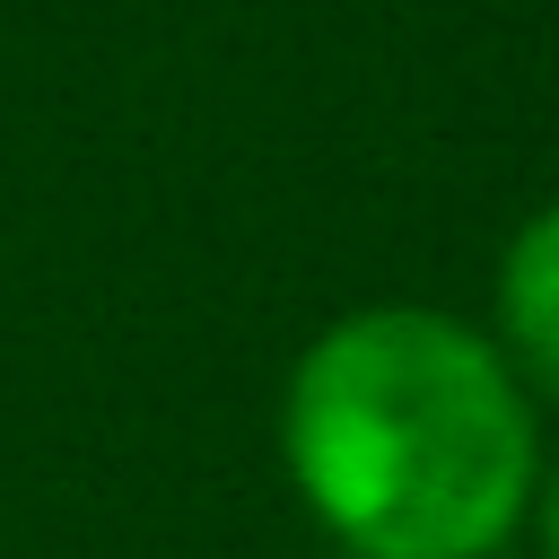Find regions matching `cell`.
Returning a JSON list of instances; mask_svg holds the SVG:
<instances>
[{
	"label": "cell",
	"mask_w": 559,
	"mask_h": 559,
	"mask_svg": "<svg viewBox=\"0 0 559 559\" xmlns=\"http://www.w3.org/2000/svg\"><path fill=\"white\" fill-rule=\"evenodd\" d=\"M288 472L358 559H489L533 489L507 349L428 306L332 323L288 376Z\"/></svg>",
	"instance_id": "6da1fadb"
},
{
	"label": "cell",
	"mask_w": 559,
	"mask_h": 559,
	"mask_svg": "<svg viewBox=\"0 0 559 559\" xmlns=\"http://www.w3.org/2000/svg\"><path fill=\"white\" fill-rule=\"evenodd\" d=\"M542 550H550V559H559V480H550V489H542Z\"/></svg>",
	"instance_id": "3957f363"
},
{
	"label": "cell",
	"mask_w": 559,
	"mask_h": 559,
	"mask_svg": "<svg viewBox=\"0 0 559 559\" xmlns=\"http://www.w3.org/2000/svg\"><path fill=\"white\" fill-rule=\"evenodd\" d=\"M498 323H507V358L559 393V201L507 245V262H498Z\"/></svg>",
	"instance_id": "7a4b0ae2"
}]
</instances>
